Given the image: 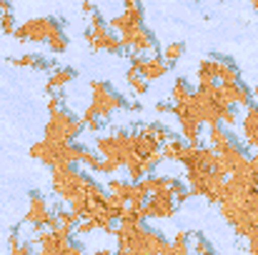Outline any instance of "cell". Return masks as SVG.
I'll use <instances>...</instances> for the list:
<instances>
[{
    "mask_svg": "<svg viewBox=\"0 0 258 255\" xmlns=\"http://www.w3.org/2000/svg\"><path fill=\"white\" fill-rule=\"evenodd\" d=\"M83 153H86V145H78V143H53L48 138H43V140L30 145V155L35 160H40L43 165H48L50 170L58 168V165H81Z\"/></svg>",
    "mask_w": 258,
    "mask_h": 255,
    "instance_id": "obj_1",
    "label": "cell"
},
{
    "mask_svg": "<svg viewBox=\"0 0 258 255\" xmlns=\"http://www.w3.org/2000/svg\"><path fill=\"white\" fill-rule=\"evenodd\" d=\"M90 178H88L83 170L73 168V165H58L50 173V188L58 198H63L66 203H71L73 198H81L88 195V188H90Z\"/></svg>",
    "mask_w": 258,
    "mask_h": 255,
    "instance_id": "obj_2",
    "label": "cell"
},
{
    "mask_svg": "<svg viewBox=\"0 0 258 255\" xmlns=\"http://www.w3.org/2000/svg\"><path fill=\"white\" fill-rule=\"evenodd\" d=\"M95 150H98L100 158H113V160H118V163L125 168V163L136 155L133 133L115 130V133H110V135H98V140H95Z\"/></svg>",
    "mask_w": 258,
    "mask_h": 255,
    "instance_id": "obj_3",
    "label": "cell"
},
{
    "mask_svg": "<svg viewBox=\"0 0 258 255\" xmlns=\"http://www.w3.org/2000/svg\"><path fill=\"white\" fill-rule=\"evenodd\" d=\"M125 105H128L125 98L120 93H115L110 83H103V80L90 83V105H88V110H93L98 118L105 120L108 115H113L115 110H120Z\"/></svg>",
    "mask_w": 258,
    "mask_h": 255,
    "instance_id": "obj_4",
    "label": "cell"
},
{
    "mask_svg": "<svg viewBox=\"0 0 258 255\" xmlns=\"http://www.w3.org/2000/svg\"><path fill=\"white\" fill-rule=\"evenodd\" d=\"M83 128L86 125L81 123V118L71 115L68 110H58L45 123V138L53 143H73L83 133Z\"/></svg>",
    "mask_w": 258,
    "mask_h": 255,
    "instance_id": "obj_5",
    "label": "cell"
},
{
    "mask_svg": "<svg viewBox=\"0 0 258 255\" xmlns=\"http://www.w3.org/2000/svg\"><path fill=\"white\" fill-rule=\"evenodd\" d=\"M58 30H63L60 20L55 18H30L23 25H18V30L13 33L20 43H48L50 35H55Z\"/></svg>",
    "mask_w": 258,
    "mask_h": 255,
    "instance_id": "obj_6",
    "label": "cell"
},
{
    "mask_svg": "<svg viewBox=\"0 0 258 255\" xmlns=\"http://www.w3.org/2000/svg\"><path fill=\"white\" fill-rule=\"evenodd\" d=\"M23 223H28L33 230H40L43 225H45V228H55V225H58V218H55V213L50 210V203L45 200L43 193L30 190V195H28V210H25Z\"/></svg>",
    "mask_w": 258,
    "mask_h": 255,
    "instance_id": "obj_7",
    "label": "cell"
},
{
    "mask_svg": "<svg viewBox=\"0 0 258 255\" xmlns=\"http://www.w3.org/2000/svg\"><path fill=\"white\" fill-rule=\"evenodd\" d=\"M178 210V203L173 198L171 190H163V193H151L148 200L143 203V213L146 218H153V220H166L173 218Z\"/></svg>",
    "mask_w": 258,
    "mask_h": 255,
    "instance_id": "obj_8",
    "label": "cell"
},
{
    "mask_svg": "<svg viewBox=\"0 0 258 255\" xmlns=\"http://www.w3.org/2000/svg\"><path fill=\"white\" fill-rule=\"evenodd\" d=\"M86 43L90 45V50H105V53H110V55L123 53V43H120V38H118L108 25L90 28V30L86 33Z\"/></svg>",
    "mask_w": 258,
    "mask_h": 255,
    "instance_id": "obj_9",
    "label": "cell"
},
{
    "mask_svg": "<svg viewBox=\"0 0 258 255\" xmlns=\"http://www.w3.org/2000/svg\"><path fill=\"white\" fill-rule=\"evenodd\" d=\"M120 43H123V48L125 50H131L133 55H146V53H153L156 50V38H153V33L148 30V28H136V30H131V33H125V35H120Z\"/></svg>",
    "mask_w": 258,
    "mask_h": 255,
    "instance_id": "obj_10",
    "label": "cell"
},
{
    "mask_svg": "<svg viewBox=\"0 0 258 255\" xmlns=\"http://www.w3.org/2000/svg\"><path fill=\"white\" fill-rule=\"evenodd\" d=\"M131 68H136L148 83L151 80H161L168 73V63L163 60V55H133Z\"/></svg>",
    "mask_w": 258,
    "mask_h": 255,
    "instance_id": "obj_11",
    "label": "cell"
},
{
    "mask_svg": "<svg viewBox=\"0 0 258 255\" xmlns=\"http://www.w3.org/2000/svg\"><path fill=\"white\" fill-rule=\"evenodd\" d=\"M241 133H243V140L248 148L258 150V105H248L243 118H241Z\"/></svg>",
    "mask_w": 258,
    "mask_h": 255,
    "instance_id": "obj_12",
    "label": "cell"
},
{
    "mask_svg": "<svg viewBox=\"0 0 258 255\" xmlns=\"http://www.w3.org/2000/svg\"><path fill=\"white\" fill-rule=\"evenodd\" d=\"M206 143H208V148L213 150V153H223V150H228L233 143H238L236 138H233V133L226 128V125H213V128H208V133H206Z\"/></svg>",
    "mask_w": 258,
    "mask_h": 255,
    "instance_id": "obj_13",
    "label": "cell"
},
{
    "mask_svg": "<svg viewBox=\"0 0 258 255\" xmlns=\"http://www.w3.org/2000/svg\"><path fill=\"white\" fill-rule=\"evenodd\" d=\"M213 58H216V83H238L241 80V73L233 60L218 58V55H213Z\"/></svg>",
    "mask_w": 258,
    "mask_h": 255,
    "instance_id": "obj_14",
    "label": "cell"
},
{
    "mask_svg": "<svg viewBox=\"0 0 258 255\" xmlns=\"http://www.w3.org/2000/svg\"><path fill=\"white\" fill-rule=\"evenodd\" d=\"M10 63L18 68H33V70H50L53 68L50 60H45L43 55H33V53H25L20 58H10Z\"/></svg>",
    "mask_w": 258,
    "mask_h": 255,
    "instance_id": "obj_15",
    "label": "cell"
},
{
    "mask_svg": "<svg viewBox=\"0 0 258 255\" xmlns=\"http://www.w3.org/2000/svg\"><path fill=\"white\" fill-rule=\"evenodd\" d=\"M71 80H76V70H73V68H55L45 90H48V93H60V88H66Z\"/></svg>",
    "mask_w": 258,
    "mask_h": 255,
    "instance_id": "obj_16",
    "label": "cell"
},
{
    "mask_svg": "<svg viewBox=\"0 0 258 255\" xmlns=\"http://www.w3.org/2000/svg\"><path fill=\"white\" fill-rule=\"evenodd\" d=\"M125 83H128L133 95H146V93H148V80H146L136 68H128V70H125Z\"/></svg>",
    "mask_w": 258,
    "mask_h": 255,
    "instance_id": "obj_17",
    "label": "cell"
},
{
    "mask_svg": "<svg viewBox=\"0 0 258 255\" xmlns=\"http://www.w3.org/2000/svg\"><path fill=\"white\" fill-rule=\"evenodd\" d=\"M105 188H108V195H115V198H120V200H125V203L131 200V190H133V183H131V180H128V183H125V180H110Z\"/></svg>",
    "mask_w": 258,
    "mask_h": 255,
    "instance_id": "obj_18",
    "label": "cell"
},
{
    "mask_svg": "<svg viewBox=\"0 0 258 255\" xmlns=\"http://www.w3.org/2000/svg\"><path fill=\"white\" fill-rule=\"evenodd\" d=\"M216 83V58H206L198 63V85Z\"/></svg>",
    "mask_w": 258,
    "mask_h": 255,
    "instance_id": "obj_19",
    "label": "cell"
},
{
    "mask_svg": "<svg viewBox=\"0 0 258 255\" xmlns=\"http://www.w3.org/2000/svg\"><path fill=\"white\" fill-rule=\"evenodd\" d=\"M190 253L193 255H216L203 233H190Z\"/></svg>",
    "mask_w": 258,
    "mask_h": 255,
    "instance_id": "obj_20",
    "label": "cell"
},
{
    "mask_svg": "<svg viewBox=\"0 0 258 255\" xmlns=\"http://www.w3.org/2000/svg\"><path fill=\"white\" fill-rule=\"evenodd\" d=\"M163 60L168 63V65H173V63H178L183 55H185V43H168L166 48H163Z\"/></svg>",
    "mask_w": 258,
    "mask_h": 255,
    "instance_id": "obj_21",
    "label": "cell"
},
{
    "mask_svg": "<svg viewBox=\"0 0 258 255\" xmlns=\"http://www.w3.org/2000/svg\"><path fill=\"white\" fill-rule=\"evenodd\" d=\"M193 95V90H190V85L185 78H178L175 83H173V90H171V98L173 103H183V100H188Z\"/></svg>",
    "mask_w": 258,
    "mask_h": 255,
    "instance_id": "obj_22",
    "label": "cell"
},
{
    "mask_svg": "<svg viewBox=\"0 0 258 255\" xmlns=\"http://www.w3.org/2000/svg\"><path fill=\"white\" fill-rule=\"evenodd\" d=\"M45 45H48L50 53H66V48H68V35H66V30H58L55 35H50Z\"/></svg>",
    "mask_w": 258,
    "mask_h": 255,
    "instance_id": "obj_23",
    "label": "cell"
},
{
    "mask_svg": "<svg viewBox=\"0 0 258 255\" xmlns=\"http://www.w3.org/2000/svg\"><path fill=\"white\" fill-rule=\"evenodd\" d=\"M221 125H226V128H236V125H241V113H238V108H223L221 110Z\"/></svg>",
    "mask_w": 258,
    "mask_h": 255,
    "instance_id": "obj_24",
    "label": "cell"
},
{
    "mask_svg": "<svg viewBox=\"0 0 258 255\" xmlns=\"http://www.w3.org/2000/svg\"><path fill=\"white\" fill-rule=\"evenodd\" d=\"M120 168H123V165H120L118 160H113V158H100L95 173H108V175H113V173H118Z\"/></svg>",
    "mask_w": 258,
    "mask_h": 255,
    "instance_id": "obj_25",
    "label": "cell"
},
{
    "mask_svg": "<svg viewBox=\"0 0 258 255\" xmlns=\"http://www.w3.org/2000/svg\"><path fill=\"white\" fill-rule=\"evenodd\" d=\"M0 30H3L5 35H13V33L18 30V25H15V18H13V13H5V15H0Z\"/></svg>",
    "mask_w": 258,
    "mask_h": 255,
    "instance_id": "obj_26",
    "label": "cell"
},
{
    "mask_svg": "<svg viewBox=\"0 0 258 255\" xmlns=\"http://www.w3.org/2000/svg\"><path fill=\"white\" fill-rule=\"evenodd\" d=\"M63 93H50V98H48V113L53 115V113H58V110H63Z\"/></svg>",
    "mask_w": 258,
    "mask_h": 255,
    "instance_id": "obj_27",
    "label": "cell"
},
{
    "mask_svg": "<svg viewBox=\"0 0 258 255\" xmlns=\"http://www.w3.org/2000/svg\"><path fill=\"white\" fill-rule=\"evenodd\" d=\"M33 250H35V245H33L30 240H25V243H20V245L10 248V255H33Z\"/></svg>",
    "mask_w": 258,
    "mask_h": 255,
    "instance_id": "obj_28",
    "label": "cell"
},
{
    "mask_svg": "<svg viewBox=\"0 0 258 255\" xmlns=\"http://www.w3.org/2000/svg\"><path fill=\"white\" fill-rule=\"evenodd\" d=\"M68 255H86V253H83V245L73 240V243L68 245Z\"/></svg>",
    "mask_w": 258,
    "mask_h": 255,
    "instance_id": "obj_29",
    "label": "cell"
},
{
    "mask_svg": "<svg viewBox=\"0 0 258 255\" xmlns=\"http://www.w3.org/2000/svg\"><path fill=\"white\" fill-rule=\"evenodd\" d=\"M156 110H158V113H173V105L171 103H158Z\"/></svg>",
    "mask_w": 258,
    "mask_h": 255,
    "instance_id": "obj_30",
    "label": "cell"
},
{
    "mask_svg": "<svg viewBox=\"0 0 258 255\" xmlns=\"http://www.w3.org/2000/svg\"><path fill=\"white\" fill-rule=\"evenodd\" d=\"M10 13V0H0V15Z\"/></svg>",
    "mask_w": 258,
    "mask_h": 255,
    "instance_id": "obj_31",
    "label": "cell"
},
{
    "mask_svg": "<svg viewBox=\"0 0 258 255\" xmlns=\"http://www.w3.org/2000/svg\"><path fill=\"white\" fill-rule=\"evenodd\" d=\"M83 13H88V15H90V13H95V5H93V3H83Z\"/></svg>",
    "mask_w": 258,
    "mask_h": 255,
    "instance_id": "obj_32",
    "label": "cell"
},
{
    "mask_svg": "<svg viewBox=\"0 0 258 255\" xmlns=\"http://www.w3.org/2000/svg\"><path fill=\"white\" fill-rule=\"evenodd\" d=\"M133 3H141V0H125V5H133Z\"/></svg>",
    "mask_w": 258,
    "mask_h": 255,
    "instance_id": "obj_33",
    "label": "cell"
},
{
    "mask_svg": "<svg viewBox=\"0 0 258 255\" xmlns=\"http://www.w3.org/2000/svg\"><path fill=\"white\" fill-rule=\"evenodd\" d=\"M253 98H256V100H258V85H256V88H253Z\"/></svg>",
    "mask_w": 258,
    "mask_h": 255,
    "instance_id": "obj_34",
    "label": "cell"
}]
</instances>
